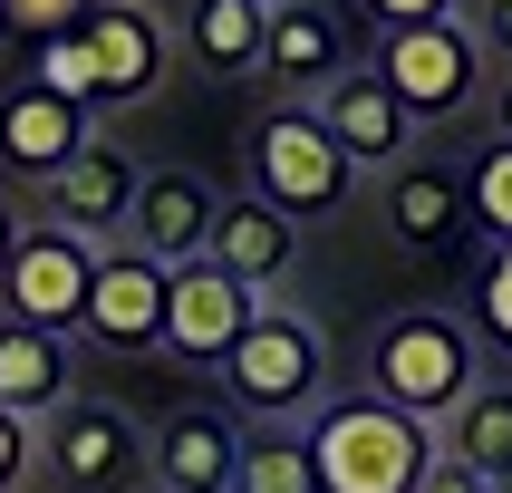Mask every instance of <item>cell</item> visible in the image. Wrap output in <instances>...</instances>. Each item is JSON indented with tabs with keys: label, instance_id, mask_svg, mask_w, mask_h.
<instances>
[{
	"label": "cell",
	"instance_id": "obj_14",
	"mask_svg": "<svg viewBox=\"0 0 512 493\" xmlns=\"http://www.w3.org/2000/svg\"><path fill=\"white\" fill-rule=\"evenodd\" d=\"M310 107H319V126L339 136V155H348L358 174H387V165H406V155H416V116L387 97V78H377V68H348V78H329Z\"/></svg>",
	"mask_w": 512,
	"mask_h": 493
},
{
	"label": "cell",
	"instance_id": "obj_26",
	"mask_svg": "<svg viewBox=\"0 0 512 493\" xmlns=\"http://www.w3.org/2000/svg\"><path fill=\"white\" fill-rule=\"evenodd\" d=\"M87 10H97V0H10V29H20L29 49H39V39H68Z\"/></svg>",
	"mask_w": 512,
	"mask_h": 493
},
{
	"label": "cell",
	"instance_id": "obj_25",
	"mask_svg": "<svg viewBox=\"0 0 512 493\" xmlns=\"http://www.w3.org/2000/svg\"><path fill=\"white\" fill-rule=\"evenodd\" d=\"M474 339H493L512 358V242L484 252V281H474Z\"/></svg>",
	"mask_w": 512,
	"mask_h": 493
},
{
	"label": "cell",
	"instance_id": "obj_24",
	"mask_svg": "<svg viewBox=\"0 0 512 493\" xmlns=\"http://www.w3.org/2000/svg\"><path fill=\"white\" fill-rule=\"evenodd\" d=\"M29 78L49 87V97H68V107L97 116V58H87L78 29H68V39H39V49H29Z\"/></svg>",
	"mask_w": 512,
	"mask_h": 493
},
{
	"label": "cell",
	"instance_id": "obj_10",
	"mask_svg": "<svg viewBox=\"0 0 512 493\" xmlns=\"http://www.w3.org/2000/svg\"><path fill=\"white\" fill-rule=\"evenodd\" d=\"M165 290H174L165 261H145L136 242H107L78 339H97V348H165Z\"/></svg>",
	"mask_w": 512,
	"mask_h": 493
},
{
	"label": "cell",
	"instance_id": "obj_35",
	"mask_svg": "<svg viewBox=\"0 0 512 493\" xmlns=\"http://www.w3.org/2000/svg\"><path fill=\"white\" fill-rule=\"evenodd\" d=\"M493 493H512V474H503V484H493Z\"/></svg>",
	"mask_w": 512,
	"mask_h": 493
},
{
	"label": "cell",
	"instance_id": "obj_32",
	"mask_svg": "<svg viewBox=\"0 0 512 493\" xmlns=\"http://www.w3.org/2000/svg\"><path fill=\"white\" fill-rule=\"evenodd\" d=\"M493 145H512V78L493 87Z\"/></svg>",
	"mask_w": 512,
	"mask_h": 493
},
{
	"label": "cell",
	"instance_id": "obj_29",
	"mask_svg": "<svg viewBox=\"0 0 512 493\" xmlns=\"http://www.w3.org/2000/svg\"><path fill=\"white\" fill-rule=\"evenodd\" d=\"M474 39H484V58H503V78H512V0H474Z\"/></svg>",
	"mask_w": 512,
	"mask_h": 493
},
{
	"label": "cell",
	"instance_id": "obj_33",
	"mask_svg": "<svg viewBox=\"0 0 512 493\" xmlns=\"http://www.w3.org/2000/svg\"><path fill=\"white\" fill-rule=\"evenodd\" d=\"M10 39H20V29H10V0H0V49H10Z\"/></svg>",
	"mask_w": 512,
	"mask_h": 493
},
{
	"label": "cell",
	"instance_id": "obj_7",
	"mask_svg": "<svg viewBox=\"0 0 512 493\" xmlns=\"http://www.w3.org/2000/svg\"><path fill=\"white\" fill-rule=\"evenodd\" d=\"M87 290H97V242H78V232H58V223H29L10 271H0V319H29V329L78 339Z\"/></svg>",
	"mask_w": 512,
	"mask_h": 493
},
{
	"label": "cell",
	"instance_id": "obj_19",
	"mask_svg": "<svg viewBox=\"0 0 512 493\" xmlns=\"http://www.w3.org/2000/svg\"><path fill=\"white\" fill-rule=\"evenodd\" d=\"M68 397H78V339L29 329V319H0V416L49 426Z\"/></svg>",
	"mask_w": 512,
	"mask_h": 493
},
{
	"label": "cell",
	"instance_id": "obj_11",
	"mask_svg": "<svg viewBox=\"0 0 512 493\" xmlns=\"http://www.w3.org/2000/svg\"><path fill=\"white\" fill-rule=\"evenodd\" d=\"M145 445H155V493H232V474H242V416L232 406H174V416H155L145 426Z\"/></svg>",
	"mask_w": 512,
	"mask_h": 493
},
{
	"label": "cell",
	"instance_id": "obj_4",
	"mask_svg": "<svg viewBox=\"0 0 512 493\" xmlns=\"http://www.w3.org/2000/svg\"><path fill=\"white\" fill-rule=\"evenodd\" d=\"M242 155H252V194L271 203V213H290V223H319V213H339V203L358 194V165H348L339 136L319 126V107L252 116Z\"/></svg>",
	"mask_w": 512,
	"mask_h": 493
},
{
	"label": "cell",
	"instance_id": "obj_9",
	"mask_svg": "<svg viewBox=\"0 0 512 493\" xmlns=\"http://www.w3.org/2000/svg\"><path fill=\"white\" fill-rule=\"evenodd\" d=\"M252 319H261V290H242L232 271H213V261H184L174 290H165V348L184 368H223Z\"/></svg>",
	"mask_w": 512,
	"mask_h": 493
},
{
	"label": "cell",
	"instance_id": "obj_20",
	"mask_svg": "<svg viewBox=\"0 0 512 493\" xmlns=\"http://www.w3.org/2000/svg\"><path fill=\"white\" fill-rule=\"evenodd\" d=\"M261 29H271V10H252V0H194L184 49L203 78H261Z\"/></svg>",
	"mask_w": 512,
	"mask_h": 493
},
{
	"label": "cell",
	"instance_id": "obj_8",
	"mask_svg": "<svg viewBox=\"0 0 512 493\" xmlns=\"http://www.w3.org/2000/svg\"><path fill=\"white\" fill-rule=\"evenodd\" d=\"M136 184L145 165H126V145H87V155H68V165L39 184V223L78 232V242H126V213H136Z\"/></svg>",
	"mask_w": 512,
	"mask_h": 493
},
{
	"label": "cell",
	"instance_id": "obj_16",
	"mask_svg": "<svg viewBox=\"0 0 512 493\" xmlns=\"http://www.w3.org/2000/svg\"><path fill=\"white\" fill-rule=\"evenodd\" d=\"M377 223L397 232L406 252H445V242L474 223L464 165H445V155H406V165H387V174H377Z\"/></svg>",
	"mask_w": 512,
	"mask_h": 493
},
{
	"label": "cell",
	"instance_id": "obj_15",
	"mask_svg": "<svg viewBox=\"0 0 512 493\" xmlns=\"http://www.w3.org/2000/svg\"><path fill=\"white\" fill-rule=\"evenodd\" d=\"M213 213H223V194H213L194 165H155L136 184L126 242H136L145 261H165V271H184V261H203V242H213Z\"/></svg>",
	"mask_w": 512,
	"mask_h": 493
},
{
	"label": "cell",
	"instance_id": "obj_34",
	"mask_svg": "<svg viewBox=\"0 0 512 493\" xmlns=\"http://www.w3.org/2000/svg\"><path fill=\"white\" fill-rule=\"evenodd\" d=\"M252 10H290V0H252Z\"/></svg>",
	"mask_w": 512,
	"mask_h": 493
},
{
	"label": "cell",
	"instance_id": "obj_23",
	"mask_svg": "<svg viewBox=\"0 0 512 493\" xmlns=\"http://www.w3.org/2000/svg\"><path fill=\"white\" fill-rule=\"evenodd\" d=\"M464 203H474L484 242L503 252V242H512V145H484V155L464 165Z\"/></svg>",
	"mask_w": 512,
	"mask_h": 493
},
{
	"label": "cell",
	"instance_id": "obj_1",
	"mask_svg": "<svg viewBox=\"0 0 512 493\" xmlns=\"http://www.w3.org/2000/svg\"><path fill=\"white\" fill-rule=\"evenodd\" d=\"M484 387V339L455 310H387L368 329V397H387L416 426H445Z\"/></svg>",
	"mask_w": 512,
	"mask_h": 493
},
{
	"label": "cell",
	"instance_id": "obj_6",
	"mask_svg": "<svg viewBox=\"0 0 512 493\" xmlns=\"http://www.w3.org/2000/svg\"><path fill=\"white\" fill-rule=\"evenodd\" d=\"M377 78L416 126H445V116H464L484 97V39H474V20L397 29V39H377Z\"/></svg>",
	"mask_w": 512,
	"mask_h": 493
},
{
	"label": "cell",
	"instance_id": "obj_31",
	"mask_svg": "<svg viewBox=\"0 0 512 493\" xmlns=\"http://www.w3.org/2000/svg\"><path fill=\"white\" fill-rule=\"evenodd\" d=\"M20 232H29V213L10 194H0V271H10V252H20Z\"/></svg>",
	"mask_w": 512,
	"mask_h": 493
},
{
	"label": "cell",
	"instance_id": "obj_2",
	"mask_svg": "<svg viewBox=\"0 0 512 493\" xmlns=\"http://www.w3.org/2000/svg\"><path fill=\"white\" fill-rule=\"evenodd\" d=\"M300 445H310V474L319 493H416L435 474V426H416V416H397L387 397H329L300 426Z\"/></svg>",
	"mask_w": 512,
	"mask_h": 493
},
{
	"label": "cell",
	"instance_id": "obj_21",
	"mask_svg": "<svg viewBox=\"0 0 512 493\" xmlns=\"http://www.w3.org/2000/svg\"><path fill=\"white\" fill-rule=\"evenodd\" d=\"M435 445H445L455 464H474L484 484H503V474H512V377H484V387L435 426Z\"/></svg>",
	"mask_w": 512,
	"mask_h": 493
},
{
	"label": "cell",
	"instance_id": "obj_17",
	"mask_svg": "<svg viewBox=\"0 0 512 493\" xmlns=\"http://www.w3.org/2000/svg\"><path fill=\"white\" fill-rule=\"evenodd\" d=\"M261 78L290 87V107H310L329 78H348V20L329 10V0L271 10V29H261Z\"/></svg>",
	"mask_w": 512,
	"mask_h": 493
},
{
	"label": "cell",
	"instance_id": "obj_3",
	"mask_svg": "<svg viewBox=\"0 0 512 493\" xmlns=\"http://www.w3.org/2000/svg\"><path fill=\"white\" fill-rule=\"evenodd\" d=\"M223 406L252 416V426H310L329 406V339H319V319L290 310V300H261V319L223 358Z\"/></svg>",
	"mask_w": 512,
	"mask_h": 493
},
{
	"label": "cell",
	"instance_id": "obj_5",
	"mask_svg": "<svg viewBox=\"0 0 512 493\" xmlns=\"http://www.w3.org/2000/svg\"><path fill=\"white\" fill-rule=\"evenodd\" d=\"M39 484L49 493H145L155 484V445L126 406L107 397H68L39 426Z\"/></svg>",
	"mask_w": 512,
	"mask_h": 493
},
{
	"label": "cell",
	"instance_id": "obj_18",
	"mask_svg": "<svg viewBox=\"0 0 512 493\" xmlns=\"http://www.w3.org/2000/svg\"><path fill=\"white\" fill-rule=\"evenodd\" d=\"M203 261H213V271H232L242 290H261V300H271V290L290 281V261H300V223H290V213H271L261 194H223Z\"/></svg>",
	"mask_w": 512,
	"mask_h": 493
},
{
	"label": "cell",
	"instance_id": "obj_27",
	"mask_svg": "<svg viewBox=\"0 0 512 493\" xmlns=\"http://www.w3.org/2000/svg\"><path fill=\"white\" fill-rule=\"evenodd\" d=\"M377 20V39H397V29H435V20H464V0H358Z\"/></svg>",
	"mask_w": 512,
	"mask_h": 493
},
{
	"label": "cell",
	"instance_id": "obj_12",
	"mask_svg": "<svg viewBox=\"0 0 512 493\" xmlns=\"http://www.w3.org/2000/svg\"><path fill=\"white\" fill-rule=\"evenodd\" d=\"M97 145V116L68 107V97H49L39 78H10L0 87V174H20V184H49L68 155H87Z\"/></svg>",
	"mask_w": 512,
	"mask_h": 493
},
{
	"label": "cell",
	"instance_id": "obj_13",
	"mask_svg": "<svg viewBox=\"0 0 512 493\" xmlns=\"http://www.w3.org/2000/svg\"><path fill=\"white\" fill-rule=\"evenodd\" d=\"M87 58H97V107H145L165 87V20L145 0H97L78 20Z\"/></svg>",
	"mask_w": 512,
	"mask_h": 493
},
{
	"label": "cell",
	"instance_id": "obj_30",
	"mask_svg": "<svg viewBox=\"0 0 512 493\" xmlns=\"http://www.w3.org/2000/svg\"><path fill=\"white\" fill-rule=\"evenodd\" d=\"M416 493H493V484H484V474H474V464L435 455V474H426V484H416Z\"/></svg>",
	"mask_w": 512,
	"mask_h": 493
},
{
	"label": "cell",
	"instance_id": "obj_28",
	"mask_svg": "<svg viewBox=\"0 0 512 493\" xmlns=\"http://www.w3.org/2000/svg\"><path fill=\"white\" fill-rule=\"evenodd\" d=\"M39 484V426L0 416V493H29Z\"/></svg>",
	"mask_w": 512,
	"mask_h": 493
},
{
	"label": "cell",
	"instance_id": "obj_36",
	"mask_svg": "<svg viewBox=\"0 0 512 493\" xmlns=\"http://www.w3.org/2000/svg\"><path fill=\"white\" fill-rule=\"evenodd\" d=\"M145 493H155V484H145Z\"/></svg>",
	"mask_w": 512,
	"mask_h": 493
},
{
	"label": "cell",
	"instance_id": "obj_22",
	"mask_svg": "<svg viewBox=\"0 0 512 493\" xmlns=\"http://www.w3.org/2000/svg\"><path fill=\"white\" fill-rule=\"evenodd\" d=\"M232 493H319L300 426H252V445H242V474H232Z\"/></svg>",
	"mask_w": 512,
	"mask_h": 493
}]
</instances>
